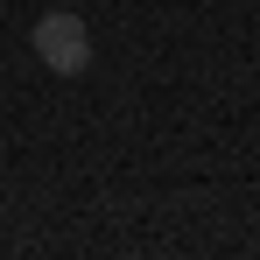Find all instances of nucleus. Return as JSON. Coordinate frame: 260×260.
I'll return each mask as SVG.
<instances>
[{
    "label": "nucleus",
    "instance_id": "nucleus-1",
    "mask_svg": "<svg viewBox=\"0 0 260 260\" xmlns=\"http://www.w3.org/2000/svg\"><path fill=\"white\" fill-rule=\"evenodd\" d=\"M28 43H36V56H43L56 78H78V71L91 63V28L78 21V14H43Z\"/></svg>",
    "mask_w": 260,
    "mask_h": 260
}]
</instances>
